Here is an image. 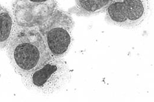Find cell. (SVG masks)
Here are the masks:
<instances>
[{"label":"cell","mask_w":154,"mask_h":102,"mask_svg":"<svg viewBox=\"0 0 154 102\" xmlns=\"http://www.w3.org/2000/svg\"><path fill=\"white\" fill-rule=\"evenodd\" d=\"M7 52L13 68L23 77L41 68L54 57L38 26H15Z\"/></svg>","instance_id":"obj_1"},{"label":"cell","mask_w":154,"mask_h":102,"mask_svg":"<svg viewBox=\"0 0 154 102\" xmlns=\"http://www.w3.org/2000/svg\"><path fill=\"white\" fill-rule=\"evenodd\" d=\"M52 55L63 57L71 43L74 21L68 13L56 9L38 26Z\"/></svg>","instance_id":"obj_2"},{"label":"cell","mask_w":154,"mask_h":102,"mask_svg":"<svg viewBox=\"0 0 154 102\" xmlns=\"http://www.w3.org/2000/svg\"><path fill=\"white\" fill-rule=\"evenodd\" d=\"M149 8L148 0H110L106 19L115 25L134 27L144 20Z\"/></svg>","instance_id":"obj_3"},{"label":"cell","mask_w":154,"mask_h":102,"mask_svg":"<svg viewBox=\"0 0 154 102\" xmlns=\"http://www.w3.org/2000/svg\"><path fill=\"white\" fill-rule=\"evenodd\" d=\"M68 76L66 63L53 57L49 61L30 74L24 77L29 87L43 93L52 92L65 83Z\"/></svg>","instance_id":"obj_4"},{"label":"cell","mask_w":154,"mask_h":102,"mask_svg":"<svg viewBox=\"0 0 154 102\" xmlns=\"http://www.w3.org/2000/svg\"><path fill=\"white\" fill-rule=\"evenodd\" d=\"M57 1L35 3L27 0H15L13 5V14L17 26H38L57 8Z\"/></svg>","instance_id":"obj_5"},{"label":"cell","mask_w":154,"mask_h":102,"mask_svg":"<svg viewBox=\"0 0 154 102\" xmlns=\"http://www.w3.org/2000/svg\"><path fill=\"white\" fill-rule=\"evenodd\" d=\"M71 12L78 16H90L106 11L110 0H75Z\"/></svg>","instance_id":"obj_6"},{"label":"cell","mask_w":154,"mask_h":102,"mask_svg":"<svg viewBox=\"0 0 154 102\" xmlns=\"http://www.w3.org/2000/svg\"><path fill=\"white\" fill-rule=\"evenodd\" d=\"M14 28L10 13L7 8L0 5V49L7 47Z\"/></svg>","instance_id":"obj_7"},{"label":"cell","mask_w":154,"mask_h":102,"mask_svg":"<svg viewBox=\"0 0 154 102\" xmlns=\"http://www.w3.org/2000/svg\"><path fill=\"white\" fill-rule=\"evenodd\" d=\"M29 1L35 2V3H38V4H42V3H47L52 1H54L56 0H27Z\"/></svg>","instance_id":"obj_8"}]
</instances>
